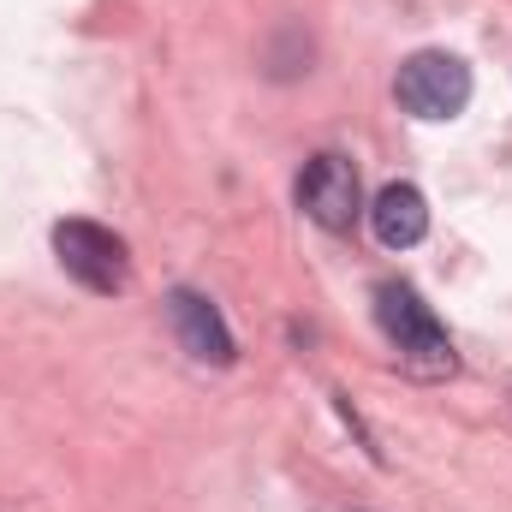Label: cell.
Returning a JSON list of instances; mask_svg holds the SVG:
<instances>
[{
  "instance_id": "obj_1",
  "label": "cell",
  "mask_w": 512,
  "mask_h": 512,
  "mask_svg": "<svg viewBox=\"0 0 512 512\" xmlns=\"http://www.w3.org/2000/svg\"><path fill=\"white\" fill-rule=\"evenodd\" d=\"M376 322H382V334L393 340V352H399L411 370H423V376H447V370H453V340H447V328L435 322V310L417 298V286L382 280V286H376Z\"/></svg>"
},
{
  "instance_id": "obj_2",
  "label": "cell",
  "mask_w": 512,
  "mask_h": 512,
  "mask_svg": "<svg viewBox=\"0 0 512 512\" xmlns=\"http://www.w3.org/2000/svg\"><path fill=\"white\" fill-rule=\"evenodd\" d=\"M393 96L405 114L417 120H459L465 102H471V66L459 54H441V48H423L399 66L393 78Z\"/></svg>"
},
{
  "instance_id": "obj_3",
  "label": "cell",
  "mask_w": 512,
  "mask_h": 512,
  "mask_svg": "<svg viewBox=\"0 0 512 512\" xmlns=\"http://www.w3.org/2000/svg\"><path fill=\"white\" fill-rule=\"evenodd\" d=\"M54 256L90 292H126V280H131L126 239L108 233V227H96V221H60L54 227Z\"/></svg>"
},
{
  "instance_id": "obj_4",
  "label": "cell",
  "mask_w": 512,
  "mask_h": 512,
  "mask_svg": "<svg viewBox=\"0 0 512 512\" xmlns=\"http://www.w3.org/2000/svg\"><path fill=\"white\" fill-rule=\"evenodd\" d=\"M298 209H304L316 227H328V233H352V227H358V215H364L358 167H352L346 155H334V149L310 155V161H304V173H298Z\"/></svg>"
},
{
  "instance_id": "obj_5",
  "label": "cell",
  "mask_w": 512,
  "mask_h": 512,
  "mask_svg": "<svg viewBox=\"0 0 512 512\" xmlns=\"http://www.w3.org/2000/svg\"><path fill=\"white\" fill-rule=\"evenodd\" d=\"M167 322H173L179 346H185L197 364L227 370V364L239 358L233 328H227V316L215 310V298H203V292H191V286H173V292H167Z\"/></svg>"
},
{
  "instance_id": "obj_6",
  "label": "cell",
  "mask_w": 512,
  "mask_h": 512,
  "mask_svg": "<svg viewBox=\"0 0 512 512\" xmlns=\"http://www.w3.org/2000/svg\"><path fill=\"white\" fill-rule=\"evenodd\" d=\"M370 227L387 251H411L423 233H429V203L417 185H387L382 197L370 203Z\"/></svg>"
}]
</instances>
